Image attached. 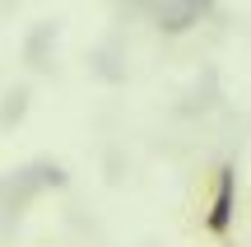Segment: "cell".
<instances>
[{"instance_id":"cell-1","label":"cell","mask_w":251,"mask_h":247,"mask_svg":"<svg viewBox=\"0 0 251 247\" xmlns=\"http://www.w3.org/2000/svg\"><path fill=\"white\" fill-rule=\"evenodd\" d=\"M237 229V164L224 159L214 168V187H209V205H205V233L219 243H228Z\"/></svg>"}]
</instances>
